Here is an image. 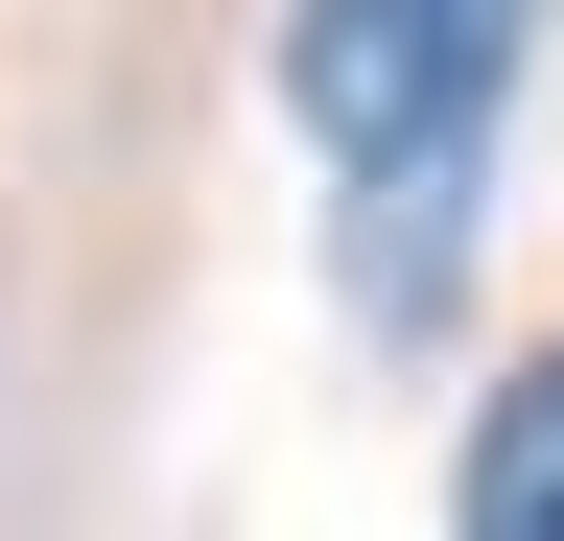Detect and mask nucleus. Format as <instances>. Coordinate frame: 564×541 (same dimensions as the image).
Returning a JSON list of instances; mask_svg holds the SVG:
<instances>
[{
    "label": "nucleus",
    "instance_id": "1",
    "mask_svg": "<svg viewBox=\"0 0 564 541\" xmlns=\"http://www.w3.org/2000/svg\"><path fill=\"white\" fill-rule=\"evenodd\" d=\"M518 24H541V0H306V24H282V118L352 165V283H377V306L447 283L423 236H447V188H470V142H494Z\"/></svg>",
    "mask_w": 564,
    "mask_h": 541
},
{
    "label": "nucleus",
    "instance_id": "2",
    "mask_svg": "<svg viewBox=\"0 0 564 541\" xmlns=\"http://www.w3.org/2000/svg\"><path fill=\"white\" fill-rule=\"evenodd\" d=\"M447 541H564V329L470 400V495H447Z\"/></svg>",
    "mask_w": 564,
    "mask_h": 541
}]
</instances>
